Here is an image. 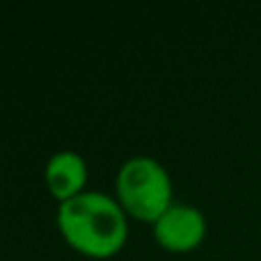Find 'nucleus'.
I'll use <instances>...</instances> for the list:
<instances>
[{"mask_svg": "<svg viewBox=\"0 0 261 261\" xmlns=\"http://www.w3.org/2000/svg\"><path fill=\"white\" fill-rule=\"evenodd\" d=\"M58 229L73 252L87 259H113L128 241V216L113 195L85 190L58 206Z\"/></svg>", "mask_w": 261, "mask_h": 261, "instance_id": "obj_1", "label": "nucleus"}, {"mask_svg": "<svg viewBox=\"0 0 261 261\" xmlns=\"http://www.w3.org/2000/svg\"><path fill=\"white\" fill-rule=\"evenodd\" d=\"M115 199L128 218L153 225L174 204L170 172L151 156L128 158L115 176Z\"/></svg>", "mask_w": 261, "mask_h": 261, "instance_id": "obj_2", "label": "nucleus"}, {"mask_svg": "<svg viewBox=\"0 0 261 261\" xmlns=\"http://www.w3.org/2000/svg\"><path fill=\"white\" fill-rule=\"evenodd\" d=\"M153 239L163 250L186 254L197 250L206 239V218L197 206L172 204L151 225Z\"/></svg>", "mask_w": 261, "mask_h": 261, "instance_id": "obj_3", "label": "nucleus"}, {"mask_svg": "<svg viewBox=\"0 0 261 261\" xmlns=\"http://www.w3.org/2000/svg\"><path fill=\"white\" fill-rule=\"evenodd\" d=\"M87 179H90V170H87V161L81 153L64 149V151L53 153L46 161L44 184L55 202L64 204L69 199L83 195Z\"/></svg>", "mask_w": 261, "mask_h": 261, "instance_id": "obj_4", "label": "nucleus"}]
</instances>
